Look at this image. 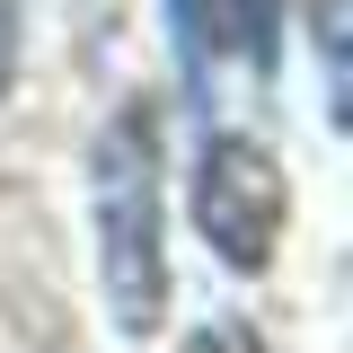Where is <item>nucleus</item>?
Returning <instances> with one entry per match:
<instances>
[{"label": "nucleus", "mask_w": 353, "mask_h": 353, "mask_svg": "<svg viewBox=\"0 0 353 353\" xmlns=\"http://www.w3.org/2000/svg\"><path fill=\"white\" fill-rule=\"evenodd\" d=\"M230 53H239L256 80H274L283 0H176V62H185V88H194V97H212V71Z\"/></svg>", "instance_id": "obj_3"}, {"label": "nucleus", "mask_w": 353, "mask_h": 353, "mask_svg": "<svg viewBox=\"0 0 353 353\" xmlns=\"http://www.w3.org/2000/svg\"><path fill=\"white\" fill-rule=\"evenodd\" d=\"M18 80V0H0V97Z\"/></svg>", "instance_id": "obj_4"}, {"label": "nucleus", "mask_w": 353, "mask_h": 353, "mask_svg": "<svg viewBox=\"0 0 353 353\" xmlns=\"http://www.w3.org/2000/svg\"><path fill=\"white\" fill-rule=\"evenodd\" d=\"M88 221L97 274L124 336H159L168 318V203H159V115L132 97L88 150Z\"/></svg>", "instance_id": "obj_1"}, {"label": "nucleus", "mask_w": 353, "mask_h": 353, "mask_svg": "<svg viewBox=\"0 0 353 353\" xmlns=\"http://www.w3.org/2000/svg\"><path fill=\"white\" fill-rule=\"evenodd\" d=\"M283 221H292V185L274 168V150L256 132H203V150H194V230L212 239V256L230 274H265Z\"/></svg>", "instance_id": "obj_2"}]
</instances>
